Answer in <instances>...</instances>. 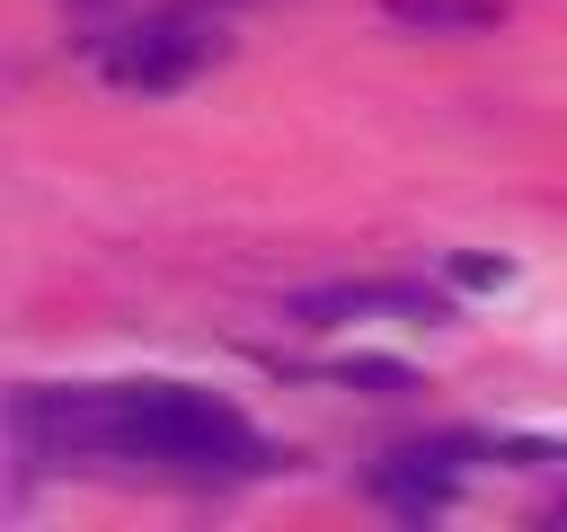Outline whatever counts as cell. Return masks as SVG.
<instances>
[{"instance_id": "obj_5", "label": "cell", "mask_w": 567, "mask_h": 532, "mask_svg": "<svg viewBox=\"0 0 567 532\" xmlns=\"http://www.w3.org/2000/svg\"><path fill=\"white\" fill-rule=\"evenodd\" d=\"M399 27H425V35H487L505 27V0H381Z\"/></svg>"}, {"instance_id": "obj_2", "label": "cell", "mask_w": 567, "mask_h": 532, "mask_svg": "<svg viewBox=\"0 0 567 532\" xmlns=\"http://www.w3.org/2000/svg\"><path fill=\"white\" fill-rule=\"evenodd\" d=\"M204 62H221V27L195 18V9H159V18H142V27L97 44V71L115 89H186Z\"/></svg>"}, {"instance_id": "obj_4", "label": "cell", "mask_w": 567, "mask_h": 532, "mask_svg": "<svg viewBox=\"0 0 567 532\" xmlns=\"http://www.w3.org/2000/svg\"><path fill=\"white\" fill-rule=\"evenodd\" d=\"M372 497H390V505H408V514H425V505H452L443 443H434V452H399V461H381V470H372Z\"/></svg>"}, {"instance_id": "obj_1", "label": "cell", "mask_w": 567, "mask_h": 532, "mask_svg": "<svg viewBox=\"0 0 567 532\" xmlns=\"http://www.w3.org/2000/svg\"><path fill=\"white\" fill-rule=\"evenodd\" d=\"M18 434L53 461H151V470H266L275 452L257 426L186 381H71V390H18Z\"/></svg>"}, {"instance_id": "obj_3", "label": "cell", "mask_w": 567, "mask_h": 532, "mask_svg": "<svg viewBox=\"0 0 567 532\" xmlns=\"http://www.w3.org/2000/svg\"><path fill=\"white\" fill-rule=\"evenodd\" d=\"M372 310L443 319V293H425V284H310V293H292V319H310V328H337V319H372Z\"/></svg>"}]
</instances>
